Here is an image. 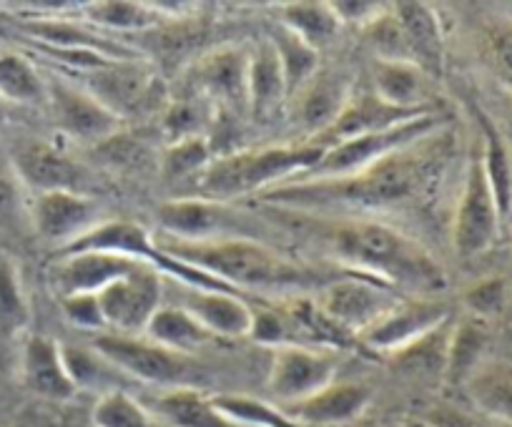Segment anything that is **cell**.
I'll list each match as a JSON object with an SVG mask.
<instances>
[{"instance_id": "6da1fadb", "label": "cell", "mask_w": 512, "mask_h": 427, "mask_svg": "<svg viewBox=\"0 0 512 427\" xmlns=\"http://www.w3.org/2000/svg\"><path fill=\"white\" fill-rule=\"evenodd\" d=\"M445 131L415 141L390 156L374 161L357 174L339 179H297L267 191L264 201L289 206L349 204V206H395L425 196L435 186L447 164Z\"/></svg>"}, {"instance_id": "7a4b0ae2", "label": "cell", "mask_w": 512, "mask_h": 427, "mask_svg": "<svg viewBox=\"0 0 512 427\" xmlns=\"http://www.w3.org/2000/svg\"><path fill=\"white\" fill-rule=\"evenodd\" d=\"M329 254L349 274L377 279L405 297H437L447 277L417 239L369 219L337 222L324 232Z\"/></svg>"}, {"instance_id": "3957f363", "label": "cell", "mask_w": 512, "mask_h": 427, "mask_svg": "<svg viewBox=\"0 0 512 427\" xmlns=\"http://www.w3.org/2000/svg\"><path fill=\"white\" fill-rule=\"evenodd\" d=\"M154 242L169 257L221 279L229 287L239 289L241 294L302 292L314 282V274L309 269L259 239L226 237L209 239V242H181L166 234H154Z\"/></svg>"}, {"instance_id": "277c9868", "label": "cell", "mask_w": 512, "mask_h": 427, "mask_svg": "<svg viewBox=\"0 0 512 427\" xmlns=\"http://www.w3.org/2000/svg\"><path fill=\"white\" fill-rule=\"evenodd\" d=\"M322 156V146L309 144V141L214 156L204 174L196 179V189H199L196 196L229 204L231 199H239V196L267 194V191L312 171Z\"/></svg>"}, {"instance_id": "5b68a950", "label": "cell", "mask_w": 512, "mask_h": 427, "mask_svg": "<svg viewBox=\"0 0 512 427\" xmlns=\"http://www.w3.org/2000/svg\"><path fill=\"white\" fill-rule=\"evenodd\" d=\"M442 126H445V119L437 116V111H427V114L402 121V124L392 126V129L344 139L324 149L319 164L304 176H299V179H339V176L357 174V171L372 166L374 161L390 156L392 151H400L405 146L415 144V141L437 134V131H442Z\"/></svg>"}, {"instance_id": "8992f818", "label": "cell", "mask_w": 512, "mask_h": 427, "mask_svg": "<svg viewBox=\"0 0 512 427\" xmlns=\"http://www.w3.org/2000/svg\"><path fill=\"white\" fill-rule=\"evenodd\" d=\"M86 76L88 91L121 121L134 119V116L164 114L171 103L159 71L139 58L113 61Z\"/></svg>"}, {"instance_id": "52a82bcc", "label": "cell", "mask_w": 512, "mask_h": 427, "mask_svg": "<svg viewBox=\"0 0 512 427\" xmlns=\"http://www.w3.org/2000/svg\"><path fill=\"white\" fill-rule=\"evenodd\" d=\"M402 299L405 294L377 282V279L344 274V277L319 287L314 302L329 322H334L339 330L357 340L362 332L387 317Z\"/></svg>"}, {"instance_id": "ba28073f", "label": "cell", "mask_w": 512, "mask_h": 427, "mask_svg": "<svg viewBox=\"0 0 512 427\" xmlns=\"http://www.w3.org/2000/svg\"><path fill=\"white\" fill-rule=\"evenodd\" d=\"M93 350L108 362L116 372L134 377V380L146 382V385L164 387H189L186 375H189V357L179 352L164 350L146 340L144 335H116V332H103L96 340Z\"/></svg>"}, {"instance_id": "9c48e42d", "label": "cell", "mask_w": 512, "mask_h": 427, "mask_svg": "<svg viewBox=\"0 0 512 427\" xmlns=\"http://www.w3.org/2000/svg\"><path fill=\"white\" fill-rule=\"evenodd\" d=\"M450 322V307L437 297H405L387 317L357 337V347L397 357Z\"/></svg>"}, {"instance_id": "30bf717a", "label": "cell", "mask_w": 512, "mask_h": 427, "mask_svg": "<svg viewBox=\"0 0 512 427\" xmlns=\"http://www.w3.org/2000/svg\"><path fill=\"white\" fill-rule=\"evenodd\" d=\"M500 229V211H497L495 196H492L482 159L477 154L467 164L465 184H462L460 204H457L455 224H452V247L457 257L475 259L485 254L497 242Z\"/></svg>"}, {"instance_id": "8fae6325", "label": "cell", "mask_w": 512, "mask_h": 427, "mask_svg": "<svg viewBox=\"0 0 512 427\" xmlns=\"http://www.w3.org/2000/svg\"><path fill=\"white\" fill-rule=\"evenodd\" d=\"M342 352L319 347H277L267 387L277 405H294L337 382Z\"/></svg>"}, {"instance_id": "7c38bea8", "label": "cell", "mask_w": 512, "mask_h": 427, "mask_svg": "<svg viewBox=\"0 0 512 427\" xmlns=\"http://www.w3.org/2000/svg\"><path fill=\"white\" fill-rule=\"evenodd\" d=\"M161 297H164L161 274L149 264L103 287L98 292V304L108 332L144 335L149 319L161 307Z\"/></svg>"}, {"instance_id": "4fadbf2b", "label": "cell", "mask_w": 512, "mask_h": 427, "mask_svg": "<svg viewBox=\"0 0 512 427\" xmlns=\"http://www.w3.org/2000/svg\"><path fill=\"white\" fill-rule=\"evenodd\" d=\"M101 211L88 191H46L31 196V229L63 252L103 222Z\"/></svg>"}, {"instance_id": "5bb4252c", "label": "cell", "mask_w": 512, "mask_h": 427, "mask_svg": "<svg viewBox=\"0 0 512 427\" xmlns=\"http://www.w3.org/2000/svg\"><path fill=\"white\" fill-rule=\"evenodd\" d=\"M46 101L51 103L58 131L78 144H106L116 139L123 126V121L86 86H76L71 81L48 83Z\"/></svg>"}, {"instance_id": "9a60e30c", "label": "cell", "mask_w": 512, "mask_h": 427, "mask_svg": "<svg viewBox=\"0 0 512 427\" xmlns=\"http://www.w3.org/2000/svg\"><path fill=\"white\" fill-rule=\"evenodd\" d=\"M159 234L181 239V242H209V239L249 237L241 227L244 219L219 201L189 196L159 206ZM254 239V237H249Z\"/></svg>"}, {"instance_id": "2e32d148", "label": "cell", "mask_w": 512, "mask_h": 427, "mask_svg": "<svg viewBox=\"0 0 512 427\" xmlns=\"http://www.w3.org/2000/svg\"><path fill=\"white\" fill-rule=\"evenodd\" d=\"M8 154L33 196L46 191H83L88 181L81 166L48 141L26 139L13 146Z\"/></svg>"}, {"instance_id": "e0dca14e", "label": "cell", "mask_w": 512, "mask_h": 427, "mask_svg": "<svg viewBox=\"0 0 512 427\" xmlns=\"http://www.w3.org/2000/svg\"><path fill=\"white\" fill-rule=\"evenodd\" d=\"M249 61L246 46H219L194 66V88L214 106H249Z\"/></svg>"}, {"instance_id": "ac0fdd59", "label": "cell", "mask_w": 512, "mask_h": 427, "mask_svg": "<svg viewBox=\"0 0 512 427\" xmlns=\"http://www.w3.org/2000/svg\"><path fill=\"white\" fill-rule=\"evenodd\" d=\"M141 267L146 264L139 259L121 257V254L73 252L63 254L53 264L48 279H51V289L61 299L71 297V294H98L103 287Z\"/></svg>"}, {"instance_id": "d6986e66", "label": "cell", "mask_w": 512, "mask_h": 427, "mask_svg": "<svg viewBox=\"0 0 512 427\" xmlns=\"http://www.w3.org/2000/svg\"><path fill=\"white\" fill-rule=\"evenodd\" d=\"M372 405V390L359 382H332L294 405H279L289 420L302 427H344L357 422Z\"/></svg>"}, {"instance_id": "ffe728a7", "label": "cell", "mask_w": 512, "mask_h": 427, "mask_svg": "<svg viewBox=\"0 0 512 427\" xmlns=\"http://www.w3.org/2000/svg\"><path fill=\"white\" fill-rule=\"evenodd\" d=\"M21 380L28 392L51 402H68L78 395L66 362L61 355V342L46 335H31L23 345Z\"/></svg>"}, {"instance_id": "44dd1931", "label": "cell", "mask_w": 512, "mask_h": 427, "mask_svg": "<svg viewBox=\"0 0 512 427\" xmlns=\"http://www.w3.org/2000/svg\"><path fill=\"white\" fill-rule=\"evenodd\" d=\"M181 297V307L204 327L209 335L224 337V340H239L249 337L254 325V309L244 302L239 294L211 292V289H189Z\"/></svg>"}, {"instance_id": "7402d4cb", "label": "cell", "mask_w": 512, "mask_h": 427, "mask_svg": "<svg viewBox=\"0 0 512 427\" xmlns=\"http://www.w3.org/2000/svg\"><path fill=\"white\" fill-rule=\"evenodd\" d=\"M407 41L412 63L427 73L440 76L445 68V36H442L440 16L427 3H397L392 8Z\"/></svg>"}, {"instance_id": "603a6c76", "label": "cell", "mask_w": 512, "mask_h": 427, "mask_svg": "<svg viewBox=\"0 0 512 427\" xmlns=\"http://www.w3.org/2000/svg\"><path fill=\"white\" fill-rule=\"evenodd\" d=\"M294 98H297V126L312 134V139L307 141H317L342 116L344 106L352 98V86L347 78L327 76L319 71Z\"/></svg>"}, {"instance_id": "cb8c5ba5", "label": "cell", "mask_w": 512, "mask_h": 427, "mask_svg": "<svg viewBox=\"0 0 512 427\" xmlns=\"http://www.w3.org/2000/svg\"><path fill=\"white\" fill-rule=\"evenodd\" d=\"M372 93L382 103L400 111L430 109L427 98V73L407 61H382L372 63Z\"/></svg>"}, {"instance_id": "d4e9b609", "label": "cell", "mask_w": 512, "mask_h": 427, "mask_svg": "<svg viewBox=\"0 0 512 427\" xmlns=\"http://www.w3.org/2000/svg\"><path fill=\"white\" fill-rule=\"evenodd\" d=\"M149 412L169 427H241L214 405L211 395H204L191 385L156 395Z\"/></svg>"}, {"instance_id": "484cf974", "label": "cell", "mask_w": 512, "mask_h": 427, "mask_svg": "<svg viewBox=\"0 0 512 427\" xmlns=\"http://www.w3.org/2000/svg\"><path fill=\"white\" fill-rule=\"evenodd\" d=\"M83 18L101 33H149L181 16L161 13L159 6H146L134 0H98L83 8Z\"/></svg>"}, {"instance_id": "4316f807", "label": "cell", "mask_w": 512, "mask_h": 427, "mask_svg": "<svg viewBox=\"0 0 512 427\" xmlns=\"http://www.w3.org/2000/svg\"><path fill=\"white\" fill-rule=\"evenodd\" d=\"M465 390L477 410L512 425V362H480L465 380Z\"/></svg>"}, {"instance_id": "83f0119b", "label": "cell", "mask_w": 512, "mask_h": 427, "mask_svg": "<svg viewBox=\"0 0 512 427\" xmlns=\"http://www.w3.org/2000/svg\"><path fill=\"white\" fill-rule=\"evenodd\" d=\"M144 337L154 345L164 347V350L179 352V355L186 357L209 345L211 340H216L181 304H161L154 317L149 319Z\"/></svg>"}, {"instance_id": "f1b7e54d", "label": "cell", "mask_w": 512, "mask_h": 427, "mask_svg": "<svg viewBox=\"0 0 512 427\" xmlns=\"http://www.w3.org/2000/svg\"><path fill=\"white\" fill-rule=\"evenodd\" d=\"M287 96L282 66L272 41L259 43L249 61V109L254 116H272Z\"/></svg>"}, {"instance_id": "f546056e", "label": "cell", "mask_w": 512, "mask_h": 427, "mask_svg": "<svg viewBox=\"0 0 512 427\" xmlns=\"http://www.w3.org/2000/svg\"><path fill=\"white\" fill-rule=\"evenodd\" d=\"M279 26L302 38L314 51H322L337 38L342 23L324 0H292L279 6Z\"/></svg>"}, {"instance_id": "4dcf8cb0", "label": "cell", "mask_w": 512, "mask_h": 427, "mask_svg": "<svg viewBox=\"0 0 512 427\" xmlns=\"http://www.w3.org/2000/svg\"><path fill=\"white\" fill-rule=\"evenodd\" d=\"M482 134H485V149H482V169H485L487 184L495 196L497 211H500L502 224L512 217V156L505 139L495 129L487 116H480Z\"/></svg>"}, {"instance_id": "1f68e13d", "label": "cell", "mask_w": 512, "mask_h": 427, "mask_svg": "<svg viewBox=\"0 0 512 427\" xmlns=\"http://www.w3.org/2000/svg\"><path fill=\"white\" fill-rule=\"evenodd\" d=\"M48 98V83L28 56L16 51L0 53V101L33 106Z\"/></svg>"}, {"instance_id": "d6a6232c", "label": "cell", "mask_w": 512, "mask_h": 427, "mask_svg": "<svg viewBox=\"0 0 512 427\" xmlns=\"http://www.w3.org/2000/svg\"><path fill=\"white\" fill-rule=\"evenodd\" d=\"M31 229V191L13 166L11 154L0 149V234Z\"/></svg>"}, {"instance_id": "836d02e7", "label": "cell", "mask_w": 512, "mask_h": 427, "mask_svg": "<svg viewBox=\"0 0 512 427\" xmlns=\"http://www.w3.org/2000/svg\"><path fill=\"white\" fill-rule=\"evenodd\" d=\"M272 46L277 51L279 66H282L287 96H297L319 73V51H314L309 43H304L302 38H297L282 26H279L277 36L272 38Z\"/></svg>"}, {"instance_id": "e575fe53", "label": "cell", "mask_w": 512, "mask_h": 427, "mask_svg": "<svg viewBox=\"0 0 512 427\" xmlns=\"http://www.w3.org/2000/svg\"><path fill=\"white\" fill-rule=\"evenodd\" d=\"M214 405L241 427H302L289 420L282 407L249 395H211Z\"/></svg>"}, {"instance_id": "d590c367", "label": "cell", "mask_w": 512, "mask_h": 427, "mask_svg": "<svg viewBox=\"0 0 512 427\" xmlns=\"http://www.w3.org/2000/svg\"><path fill=\"white\" fill-rule=\"evenodd\" d=\"M487 337L482 330L480 319L462 322L450 332V345H447L445 375L447 380H462L470 377V372L480 365V352L485 347Z\"/></svg>"}, {"instance_id": "8d00e7d4", "label": "cell", "mask_w": 512, "mask_h": 427, "mask_svg": "<svg viewBox=\"0 0 512 427\" xmlns=\"http://www.w3.org/2000/svg\"><path fill=\"white\" fill-rule=\"evenodd\" d=\"M93 427H154V415L136 397L123 390H108L91 412Z\"/></svg>"}, {"instance_id": "74e56055", "label": "cell", "mask_w": 512, "mask_h": 427, "mask_svg": "<svg viewBox=\"0 0 512 427\" xmlns=\"http://www.w3.org/2000/svg\"><path fill=\"white\" fill-rule=\"evenodd\" d=\"M211 161H214V154L209 149V141L204 136H186V139H176L164 151L161 171H164L166 179L174 181L199 179Z\"/></svg>"}, {"instance_id": "f35d334b", "label": "cell", "mask_w": 512, "mask_h": 427, "mask_svg": "<svg viewBox=\"0 0 512 427\" xmlns=\"http://www.w3.org/2000/svg\"><path fill=\"white\" fill-rule=\"evenodd\" d=\"M28 322V299L16 262L0 252V332H16Z\"/></svg>"}, {"instance_id": "ab89813d", "label": "cell", "mask_w": 512, "mask_h": 427, "mask_svg": "<svg viewBox=\"0 0 512 427\" xmlns=\"http://www.w3.org/2000/svg\"><path fill=\"white\" fill-rule=\"evenodd\" d=\"M482 48L492 71L512 86V18L492 21L482 36Z\"/></svg>"}, {"instance_id": "60d3db41", "label": "cell", "mask_w": 512, "mask_h": 427, "mask_svg": "<svg viewBox=\"0 0 512 427\" xmlns=\"http://www.w3.org/2000/svg\"><path fill=\"white\" fill-rule=\"evenodd\" d=\"M58 304H61V312L68 319V325L86 332H98V335L108 332L101 304H98V294H71V297L58 299Z\"/></svg>"}, {"instance_id": "b9f144b4", "label": "cell", "mask_w": 512, "mask_h": 427, "mask_svg": "<svg viewBox=\"0 0 512 427\" xmlns=\"http://www.w3.org/2000/svg\"><path fill=\"white\" fill-rule=\"evenodd\" d=\"M505 294L507 287L502 279H485L465 294V304L475 314V319H487L500 312L505 304Z\"/></svg>"}, {"instance_id": "7bdbcfd3", "label": "cell", "mask_w": 512, "mask_h": 427, "mask_svg": "<svg viewBox=\"0 0 512 427\" xmlns=\"http://www.w3.org/2000/svg\"><path fill=\"white\" fill-rule=\"evenodd\" d=\"M329 6H332L334 16H337V21L342 26L349 23V26H359L362 31L367 26H372L387 11L382 3H367V0H357V3L354 0H337V3H329Z\"/></svg>"}, {"instance_id": "ee69618b", "label": "cell", "mask_w": 512, "mask_h": 427, "mask_svg": "<svg viewBox=\"0 0 512 427\" xmlns=\"http://www.w3.org/2000/svg\"><path fill=\"white\" fill-rule=\"evenodd\" d=\"M400 427H437V425H435V422L427 420V417H425V420H422V417H412V420L402 422Z\"/></svg>"}, {"instance_id": "f6af8a7d", "label": "cell", "mask_w": 512, "mask_h": 427, "mask_svg": "<svg viewBox=\"0 0 512 427\" xmlns=\"http://www.w3.org/2000/svg\"><path fill=\"white\" fill-rule=\"evenodd\" d=\"M6 427H31V425H26V422H13V425H6Z\"/></svg>"}, {"instance_id": "bcb514c9", "label": "cell", "mask_w": 512, "mask_h": 427, "mask_svg": "<svg viewBox=\"0 0 512 427\" xmlns=\"http://www.w3.org/2000/svg\"><path fill=\"white\" fill-rule=\"evenodd\" d=\"M0 103H3V101H0Z\"/></svg>"}]
</instances>
